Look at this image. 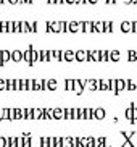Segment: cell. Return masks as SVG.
<instances>
[{
	"mask_svg": "<svg viewBox=\"0 0 137 147\" xmlns=\"http://www.w3.org/2000/svg\"><path fill=\"white\" fill-rule=\"evenodd\" d=\"M84 87H86V79H74L73 81V91L77 94H82L84 92Z\"/></svg>",
	"mask_w": 137,
	"mask_h": 147,
	"instance_id": "obj_1",
	"label": "cell"
},
{
	"mask_svg": "<svg viewBox=\"0 0 137 147\" xmlns=\"http://www.w3.org/2000/svg\"><path fill=\"white\" fill-rule=\"evenodd\" d=\"M11 60V50H0V66H5Z\"/></svg>",
	"mask_w": 137,
	"mask_h": 147,
	"instance_id": "obj_2",
	"label": "cell"
},
{
	"mask_svg": "<svg viewBox=\"0 0 137 147\" xmlns=\"http://www.w3.org/2000/svg\"><path fill=\"white\" fill-rule=\"evenodd\" d=\"M105 117H107V110H105V108H102V107L94 108V118L95 120H103Z\"/></svg>",
	"mask_w": 137,
	"mask_h": 147,
	"instance_id": "obj_3",
	"label": "cell"
},
{
	"mask_svg": "<svg viewBox=\"0 0 137 147\" xmlns=\"http://www.w3.org/2000/svg\"><path fill=\"white\" fill-rule=\"evenodd\" d=\"M134 107H136V104H132V102H131V104H129V107L126 108V112H124V117L129 120V123H134V115H132V108Z\"/></svg>",
	"mask_w": 137,
	"mask_h": 147,
	"instance_id": "obj_4",
	"label": "cell"
},
{
	"mask_svg": "<svg viewBox=\"0 0 137 147\" xmlns=\"http://www.w3.org/2000/svg\"><path fill=\"white\" fill-rule=\"evenodd\" d=\"M45 87H47V91H55L56 87H58V81L56 79H45Z\"/></svg>",
	"mask_w": 137,
	"mask_h": 147,
	"instance_id": "obj_5",
	"label": "cell"
},
{
	"mask_svg": "<svg viewBox=\"0 0 137 147\" xmlns=\"http://www.w3.org/2000/svg\"><path fill=\"white\" fill-rule=\"evenodd\" d=\"M115 89H116V92L124 91L126 89V79H121V78L115 79Z\"/></svg>",
	"mask_w": 137,
	"mask_h": 147,
	"instance_id": "obj_6",
	"label": "cell"
},
{
	"mask_svg": "<svg viewBox=\"0 0 137 147\" xmlns=\"http://www.w3.org/2000/svg\"><path fill=\"white\" fill-rule=\"evenodd\" d=\"M11 60L15 63L23 61V50H11Z\"/></svg>",
	"mask_w": 137,
	"mask_h": 147,
	"instance_id": "obj_7",
	"label": "cell"
},
{
	"mask_svg": "<svg viewBox=\"0 0 137 147\" xmlns=\"http://www.w3.org/2000/svg\"><path fill=\"white\" fill-rule=\"evenodd\" d=\"M63 60L64 61H74L76 57H74V50H63Z\"/></svg>",
	"mask_w": 137,
	"mask_h": 147,
	"instance_id": "obj_8",
	"label": "cell"
},
{
	"mask_svg": "<svg viewBox=\"0 0 137 147\" xmlns=\"http://www.w3.org/2000/svg\"><path fill=\"white\" fill-rule=\"evenodd\" d=\"M81 31V24L77 21H69L68 23V32H77Z\"/></svg>",
	"mask_w": 137,
	"mask_h": 147,
	"instance_id": "obj_9",
	"label": "cell"
},
{
	"mask_svg": "<svg viewBox=\"0 0 137 147\" xmlns=\"http://www.w3.org/2000/svg\"><path fill=\"white\" fill-rule=\"evenodd\" d=\"M63 108H53L52 110V118L53 120H63Z\"/></svg>",
	"mask_w": 137,
	"mask_h": 147,
	"instance_id": "obj_10",
	"label": "cell"
},
{
	"mask_svg": "<svg viewBox=\"0 0 137 147\" xmlns=\"http://www.w3.org/2000/svg\"><path fill=\"white\" fill-rule=\"evenodd\" d=\"M79 24L82 32H92V21H81Z\"/></svg>",
	"mask_w": 137,
	"mask_h": 147,
	"instance_id": "obj_11",
	"label": "cell"
},
{
	"mask_svg": "<svg viewBox=\"0 0 137 147\" xmlns=\"http://www.w3.org/2000/svg\"><path fill=\"white\" fill-rule=\"evenodd\" d=\"M126 89L128 91H137V79H126Z\"/></svg>",
	"mask_w": 137,
	"mask_h": 147,
	"instance_id": "obj_12",
	"label": "cell"
},
{
	"mask_svg": "<svg viewBox=\"0 0 137 147\" xmlns=\"http://www.w3.org/2000/svg\"><path fill=\"white\" fill-rule=\"evenodd\" d=\"M92 32H103V21H92Z\"/></svg>",
	"mask_w": 137,
	"mask_h": 147,
	"instance_id": "obj_13",
	"label": "cell"
},
{
	"mask_svg": "<svg viewBox=\"0 0 137 147\" xmlns=\"http://www.w3.org/2000/svg\"><path fill=\"white\" fill-rule=\"evenodd\" d=\"M95 147H110L108 138H97L95 139Z\"/></svg>",
	"mask_w": 137,
	"mask_h": 147,
	"instance_id": "obj_14",
	"label": "cell"
},
{
	"mask_svg": "<svg viewBox=\"0 0 137 147\" xmlns=\"http://www.w3.org/2000/svg\"><path fill=\"white\" fill-rule=\"evenodd\" d=\"M74 57H76L77 61H87L86 50H76V52H74Z\"/></svg>",
	"mask_w": 137,
	"mask_h": 147,
	"instance_id": "obj_15",
	"label": "cell"
},
{
	"mask_svg": "<svg viewBox=\"0 0 137 147\" xmlns=\"http://www.w3.org/2000/svg\"><path fill=\"white\" fill-rule=\"evenodd\" d=\"M121 31H123V32H132V24H131V21L121 23Z\"/></svg>",
	"mask_w": 137,
	"mask_h": 147,
	"instance_id": "obj_16",
	"label": "cell"
},
{
	"mask_svg": "<svg viewBox=\"0 0 137 147\" xmlns=\"http://www.w3.org/2000/svg\"><path fill=\"white\" fill-rule=\"evenodd\" d=\"M86 86L90 91H97V79H86Z\"/></svg>",
	"mask_w": 137,
	"mask_h": 147,
	"instance_id": "obj_17",
	"label": "cell"
},
{
	"mask_svg": "<svg viewBox=\"0 0 137 147\" xmlns=\"http://www.w3.org/2000/svg\"><path fill=\"white\" fill-rule=\"evenodd\" d=\"M15 120H24V108H15Z\"/></svg>",
	"mask_w": 137,
	"mask_h": 147,
	"instance_id": "obj_18",
	"label": "cell"
},
{
	"mask_svg": "<svg viewBox=\"0 0 137 147\" xmlns=\"http://www.w3.org/2000/svg\"><path fill=\"white\" fill-rule=\"evenodd\" d=\"M52 58L61 61L63 60V50H52Z\"/></svg>",
	"mask_w": 137,
	"mask_h": 147,
	"instance_id": "obj_19",
	"label": "cell"
},
{
	"mask_svg": "<svg viewBox=\"0 0 137 147\" xmlns=\"http://www.w3.org/2000/svg\"><path fill=\"white\" fill-rule=\"evenodd\" d=\"M90 61H100V50H90Z\"/></svg>",
	"mask_w": 137,
	"mask_h": 147,
	"instance_id": "obj_20",
	"label": "cell"
},
{
	"mask_svg": "<svg viewBox=\"0 0 137 147\" xmlns=\"http://www.w3.org/2000/svg\"><path fill=\"white\" fill-rule=\"evenodd\" d=\"M42 118V108H32V120H40Z\"/></svg>",
	"mask_w": 137,
	"mask_h": 147,
	"instance_id": "obj_21",
	"label": "cell"
},
{
	"mask_svg": "<svg viewBox=\"0 0 137 147\" xmlns=\"http://www.w3.org/2000/svg\"><path fill=\"white\" fill-rule=\"evenodd\" d=\"M94 118V108H84V120H92Z\"/></svg>",
	"mask_w": 137,
	"mask_h": 147,
	"instance_id": "obj_22",
	"label": "cell"
},
{
	"mask_svg": "<svg viewBox=\"0 0 137 147\" xmlns=\"http://www.w3.org/2000/svg\"><path fill=\"white\" fill-rule=\"evenodd\" d=\"M120 57H121L120 50H110V60L111 61H118L120 60Z\"/></svg>",
	"mask_w": 137,
	"mask_h": 147,
	"instance_id": "obj_23",
	"label": "cell"
},
{
	"mask_svg": "<svg viewBox=\"0 0 137 147\" xmlns=\"http://www.w3.org/2000/svg\"><path fill=\"white\" fill-rule=\"evenodd\" d=\"M110 60V50H100V61Z\"/></svg>",
	"mask_w": 137,
	"mask_h": 147,
	"instance_id": "obj_24",
	"label": "cell"
},
{
	"mask_svg": "<svg viewBox=\"0 0 137 147\" xmlns=\"http://www.w3.org/2000/svg\"><path fill=\"white\" fill-rule=\"evenodd\" d=\"M113 31V23L111 21H103V32H111Z\"/></svg>",
	"mask_w": 137,
	"mask_h": 147,
	"instance_id": "obj_25",
	"label": "cell"
},
{
	"mask_svg": "<svg viewBox=\"0 0 137 147\" xmlns=\"http://www.w3.org/2000/svg\"><path fill=\"white\" fill-rule=\"evenodd\" d=\"M63 147H74L73 138H63Z\"/></svg>",
	"mask_w": 137,
	"mask_h": 147,
	"instance_id": "obj_26",
	"label": "cell"
},
{
	"mask_svg": "<svg viewBox=\"0 0 137 147\" xmlns=\"http://www.w3.org/2000/svg\"><path fill=\"white\" fill-rule=\"evenodd\" d=\"M73 81L74 79H71V78L64 79V89H66V91H73Z\"/></svg>",
	"mask_w": 137,
	"mask_h": 147,
	"instance_id": "obj_27",
	"label": "cell"
},
{
	"mask_svg": "<svg viewBox=\"0 0 137 147\" xmlns=\"http://www.w3.org/2000/svg\"><path fill=\"white\" fill-rule=\"evenodd\" d=\"M19 28H21V32H29V23L28 21H19Z\"/></svg>",
	"mask_w": 137,
	"mask_h": 147,
	"instance_id": "obj_28",
	"label": "cell"
},
{
	"mask_svg": "<svg viewBox=\"0 0 137 147\" xmlns=\"http://www.w3.org/2000/svg\"><path fill=\"white\" fill-rule=\"evenodd\" d=\"M121 134H123V138H124L126 141H131V138H132L136 133H134V131H123Z\"/></svg>",
	"mask_w": 137,
	"mask_h": 147,
	"instance_id": "obj_29",
	"label": "cell"
},
{
	"mask_svg": "<svg viewBox=\"0 0 137 147\" xmlns=\"http://www.w3.org/2000/svg\"><path fill=\"white\" fill-rule=\"evenodd\" d=\"M7 32H15V21H7Z\"/></svg>",
	"mask_w": 137,
	"mask_h": 147,
	"instance_id": "obj_30",
	"label": "cell"
},
{
	"mask_svg": "<svg viewBox=\"0 0 137 147\" xmlns=\"http://www.w3.org/2000/svg\"><path fill=\"white\" fill-rule=\"evenodd\" d=\"M60 32H68V21H60Z\"/></svg>",
	"mask_w": 137,
	"mask_h": 147,
	"instance_id": "obj_31",
	"label": "cell"
},
{
	"mask_svg": "<svg viewBox=\"0 0 137 147\" xmlns=\"http://www.w3.org/2000/svg\"><path fill=\"white\" fill-rule=\"evenodd\" d=\"M128 60L136 61V50H128Z\"/></svg>",
	"mask_w": 137,
	"mask_h": 147,
	"instance_id": "obj_32",
	"label": "cell"
},
{
	"mask_svg": "<svg viewBox=\"0 0 137 147\" xmlns=\"http://www.w3.org/2000/svg\"><path fill=\"white\" fill-rule=\"evenodd\" d=\"M39 147H48V138H40L39 139Z\"/></svg>",
	"mask_w": 137,
	"mask_h": 147,
	"instance_id": "obj_33",
	"label": "cell"
},
{
	"mask_svg": "<svg viewBox=\"0 0 137 147\" xmlns=\"http://www.w3.org/2000/svg\"><path fill=\"white\" fill-rule=\"evenodd\" d=\"M0 147H8V141L3 136H0Z\"/></svg>",
	"mask_w": 137,
	"mask_h": 147,
	"instance_id": "obj_34",
	"label": "cell"
},
{
	"mask_svg": "<svg viewBox=\"0 0 137 147\" xmlns=\"http://www.w3.org/2000/svg\"><path fill=\"white\" fill-rule=\"evenodd\" d=\"M7 89V79L0 78V91H5Z\"/></svg>",
	"mask_w": 137,
	"mask_h": 147,
	"instance_id": "obj_35",
	"label": "cell"
},
{
	"mask_svg": "<svg viewBox=\"0 0 137 147\" xmlns=\"http://www.w3.org/2000/svg\"><path fill=\"white\" fill-rule=\"evenodd\" d=\"M87 147H95V138H87Z\"/></svg>",
	"mask_w": 137,
	"mask_h": 147,
	"instance_id": "obj_36",
	"label": "cell"
},
{
	"mask_svg": "<svg viewBox=\"0 0 137 147\" xmlns=\"http://www.w3.org/2000/svg\"><path fill=\"white\" fill-rule=\"evenodd\" d=\"M121 147H136V144H134L132 141H124V144H123Z\"/></svg>",
	"mask_w": 137,
	"mask_h": 147,
	"instance_id": "obj_37",
	"label": "cell"
},
{
	"mask_svg": "<svg viewBox=\"0 0 137 147\" xmlns=\"http://www.w3.org/2000/svg\"><path fill=\"white\" fill-rule=\"evenodd\" d=\"M132 115H134V123H136V121H137V107L132 108Z\"/></svg>",
	"mask_w": 137,
	"mask_h": 147,
	"instance_id": "obj_38",
	"label": "cell"
},
{
	"mask_svg": "<svg viewBox=\"0 0 137 147\" xmlns=\"http://www.w3.org/2000/svg\"><path fill=\"white\" fill-rule=\"evenodd\" d=\"M131 24H132V32H137V21H132Z\"/></svg>",
	"mask_w": 137,
	"mask_h": 147,
	"instance_id": "obj_39",
	"label": "cell"
},
{
	"mask_svg": "<svg viewBox=\"0 0 137 147\" xmlns=\"http://www.w3.org/2000/svg\"><path fill=\"white\" fill-rule=\"evenodd\" d=\"M73 120H77V108H73Z\"/></svg>",
	"mask_w": 137,
	"mask_h": 147,
	"instance_id": "obj_40",
	"label": "cell"
},
{
	"mask_svg": "<svg viewBox=\"0 0 137 147\" xmlns=\"http://www.w3.org/2000/svg\"><path fill=\"white\" fill-rule=\"evenodd\" d=\"M18 2H19V0H8V3H10V5H16Z\"/></svg>",
	"mask_w": 137,
	"mask_h": 147,
	"instance_id": "obj_41",
	"label": "cell"
},
{
	"mask_svg": "<svg viewBox=\"0 0 137 147\" xmlns=\"http://www.w3.org/2000/svg\"><path fill=\"white\" fill-rule=\"evenodd\" d=\"M64 3H69V5H73V3H76V0H64Z\"/></svg>",
	"mask_w": 137,
	"mask_h": 147,
	"instance_id": "obj_42",
	"label": "cell"
},
{
	"mask_svg": "<svg viewBox=\"0 0 137 147\" xmlns=\"http://www.w3.org/2000/svg\"><path fill=\"white\" fill-rule=\"evenodd\" d=\"M76 3L81 5V3H87V2H86V0H76Z\"/></svg>",
	"mask_w": 137,
	"mask_h": 147,
	"instance_id": "obj_43",
	"label": "cell"
},
{
	"mask_svg": "<svg viewBox=\"0 0 137 147\" xmlns=\"http://www.w3.org/2000/svg\"><path fill=\"white\" fill-rule=\"evenodd\" d=\"M86 2H87V3H92V5L97 3V0H86Z\"/></svg>",
	"mask_w": 137,
	"mask_h": 147,
	"instance_id": "obj_44",
	"label": "cell"
},
{
	"mask_svg": "<svg viewBox=\"0 0 137 147\" xmlns=\"http://www.w3.org/2000/svg\"><path fill=\"white\" fill-rule=\"evenodd\" d=\"M0 3H2V5H5V3H8V0H0Z\"/></svg>",
	"mask_w": 137,
	"mask_h": 147,
	"instance_id": "obj_45",
	"label": "cell"
},
{
	"mask_svg": "<svg viewBox=\"0 0 137 147\" xmlns=\"http://www.w3.org/2000/svg\"><path fill=\"white\" fill-rule=\"evenodd\" d=\"M107 3H116V0H107Z\"/></svg>",
	"mask_w": 137,
	"mask_h": 147,
	"instance_id": "obj_46",
	"label": "cell"
},
{
	"mask_svg": "<svg viewBox=\"0 0 137 147\" xmlns=\"http://www.w3.org/2000/svg\"><path fill=\"white\" fill-rule=\"evenodd\" d=\"M126 3H134V0H124Z\"/></svg>",
	"mask_w": 137,
	"mask_h": 147,
	"instance_id": "obj_47",
	"label": "cell"
},
{
	"mask_svg": "<svg viewBox=\"0 0 137 147\" xmlns=\"http://www.w3.org/2000/svg\"><path fill=\"white\" fill-rule=\"evenodd\" d=\"M56 3H64V0H56Z\"/></svg>",
	"mask_w": 137,
	"mask_h": 147,
	"instance_id": "obj_48",
	"label": "cell"
},
{
	"mask_svg": "<svg viewBox=\"0 0 137 147\" xmlns=\"http://www.w3.org/2000/svg\"><path fill=\"white\" fill-rule=\"evenodd\" d=\"M0 32H2V26H0Z\"/></svg>",
	"mask_w": 137,
	"mask_h": 147,
	"instance_id": "obj_49",
	"label": "cell"
},
{
	"mask_svg": "<svg viewBox=\"0 0 137 147\" xmlns=\"http://www.w3.org/2000/svg\"><path fill=\"white\" fill-rule=\"evenodd\" d=\"M134 3H137V0H134Z\"/></svg>",
	"mask_w": 137,
	"mask_h": 147,
	"instance_id": "obj_50",
	"label": "cell"
},
{
	"mask_svg": "<svg viewBox=\"0 0 137 147\" xmlns=\"http://www.w3.org/2000/svg\"><path fill=\"white\" fill-rule=\"evenodd\" d=\"M136 147H137V141H136Z\"/></svg>",
	"mask_w": 137,
	"mask_h": 147,
	"instance_id": "obj_51",
	"label": "cell"
},
{
	"mask_svg": "<svg viewBox=\"0 0 137 147\" xmlns=\"http://www.w3.org/2000/svg\"><path fill=\"white\" fill-rule=\"evenodd\" d=\"M45 2H48V0H45Z\"/></svg>",
	"mask_w": 137,
	"mask_h": 147,
	"instance_id": "obj_52",
	"label": "cell"
}]
</instances>
